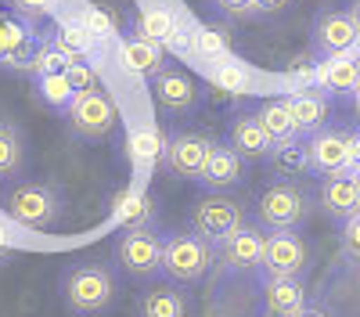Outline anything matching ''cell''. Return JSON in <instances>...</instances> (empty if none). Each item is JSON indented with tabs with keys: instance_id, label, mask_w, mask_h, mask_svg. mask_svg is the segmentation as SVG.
<instances>
[{
	"instance_id": "obj_1",
	"label": "cell",
	"mask_w": 360,
	"mask_h": 317,
	"mask_svg": "<svg viewBox=\"0 0 360 317\" xmlns=\"http://www.w3.org/2000/svg\"><path fill=\"white\" fill-rule=\"evenodd\" d=\"M58 292H62V303L76 317H98L112 310L119 296V278L105 259H79V264L65 267L62 281H58Z\"/></svg>"
},
{
	"instance_id": "obj_2",
	"label": "cell",
	"mask_w": 360,
	"mask_h": 317,
	"mask_svg": "<svg viewBox=\"0 0 360 317\" xmlns=\"http://www.w3.org/2000/svg\"><path fill=\"white\" fill-rule=\"evenodd\" d=\"M0 206L15 224L29 231H51L65 216V195L51 181H15L0 198Z\"/></svg>"
},
{
	"instance_id": "obj_3",
	"label": "cell",
	"mask_w": 360,
	"mask_h": 317,
	"mask_svg": "<svg viewBox=\"0 0 360 317\" xmlns=\"http://www.w3.org/2000/svg\"><path fill=\"white\" fill-rule=\"evenodd\" d=\"M47 33H40L37 15H29L15 4H0V69L4 72H29L33 54Z\"/></svg>"
},
{
	"instance_id": "obj_4",
	"label": "cell",
	"mask_w": 360,
	"mask_h": 317,
	"mask_svg": "<svg viewBox=\"0 0 360 317\" xmlns=\"http://www.w3.org/2000/svg\"><path fill=\"white\" fill-rule=\"evenodd\" d=\"M217 264V249L195 231H169L162 235V274L176 285H195Z\"/></svg>"
},
{
	"instance_id": "obj_5",
	"label": "cell",
	"mask_w": 360,
	"mask_h": 317,
	"mask_svg": "<svg viewBox=\"0 0 360 317\" xmlns=\"http://www.w3.org/2000/svg\"><path fill=\"white\" fill-rule=\"evenodd\" d=\"M310 216V195L295 181H274L256 202V224L263 231H299Z\"/></svg>"
},
{
	"instance_id": "obj_6",
	"label": "cell",
	"mask_w": 360,
	"mask_h": 317,
	"mask_svg": "<svg viewBox=\"0 0 360 317\" xmlns=\"http://www.w3.org/2000/svg\"><path fill=\"white\" fill-rule=\"evenodd\" d=\"M115 259L134 281H152L162 274V235L155 224L148 227H127L115 238Z\"/></svg>"
},
{
	"instance_id": "obj_7",
	"label": "cell",
	"mask_w": 360,
	"mask_h": 317,
	"mask_svg": "<svg viewBox=\"0 0 360 317\" xmlns=\"http://www.w3.org/2000/svg\"><path fill=\"white\" fill-rule=\"evenodd\" d=\"M65 123H69L72 137H79V141H105V137H112V130L119 123V108H115L112 94L94 86V91L76 94L72 108L65 112Z\"/></svg>"
},
{
	"instance_id": "obj_8",
	"label": "cell",
	"mask_w": 360,
	"mask_h": 317,
	"mask_svg": "<svg viewBox=\"0 0 360 317\" xmlns=\"http://www.w3.org/2000/svg\"><path fill=\"white\" fill-rule=\"evenodd\" d=\"M242 224H245L242 206H238L234 198L220 195V191L198 198V202H195V209H191V231H195L198 238H205L213 249H220V245H224Z\"/></svg>"
},
{
	"instance_id": "obj_9",
	"label": "cell",
	"mask_w": 360,
	"mask_h": 317,
	"mask_svg": "<svg viewBox=\"0 0 360 317\" xmlns=\"http://www.w3.org/2000/svg\"><path fill=\"white\" fill-rule=\"evenodd\" d=\"M303 271H307V242L295 231H266L256 274L263 281H278V278H303Z\"/></svg>"
},
{
	"instance_id": "obj_10",
	"label": "cell",
	"mask_w": 360,
	"mask_h": 317,
	"mask_svg": "<svg viewBox=\"0 0 360 317\" xmlns=\"http://www.w3.org/2000/svg\"><path fill=\"white\" fill-rule=\"evenodd\" d=\"M213 148H217V137H209V134H202V130H176V134L166 141L162 162H166V169L173 173V177L198 184L209 155H213Z\"/></svg>"
},
{
	"instance_id": "obj_11",
	"label": "cell",
	"mask_w": 360,
	"mask_h": 317,
	"mask_svg": "<svg viewBox=\"0 0 360 317\" xmlns=\"http://www.w3.org/2000/svg\"><path fill=\"white\" fill-rule=\"evenodd\" d=\"M303 144H307V155H310V173H317V177L346 173L349 162H353V134L349 130L324 127V130L310 134Z\"/></svg>"
},
{
	"instance_id": "obj_12",
	"label": "cell",
	"mask_w": 360,
	"mask_h": 317,
	"mask_svg": "<svg viewBox=\"0 0 360 317\" xmlns=\"http://www.w3.org/2000/svg\"><path fill=\"white\" fill-rule=\"evenodd\" d=\"M263 242H266V231H263L259 224H242V227H238L234 235L220 245V271L231 274V278L259 271Z\"/></svg>"
},
{
	"instance_id": "obj_13",
	"label": "cell",
	"mask_w": 360,
	"mask_h": 317,
	"mask_svg": "<svg viewBox=\"0 0 360 317\" xmlns=\"http://www.w3.org/2000/svg\"><path fill=\"white\" fill-rule=\"evenodd\" d=\"M360 37V11H324L317 15L314 22V51L321 58H335V54H346Z\"/></svg>"
},
{
	"instance_id": "obj_14",
	"label": "cell",
	"mask_w": 360,
	"mask_h": 317,
	"mask_svg": "<svg viewBox=\"0 0 360 317\" xmlns=\"http://www.w3.org/2000/svg\"><path fill=\"white\" fill-rule=\"evenodd\" d=\"M152 94H155V105H159L166 115H188V112H195L198 101H202L198 83H195L184 69H173V65H166V69L152 79Z\"/></svg>"
},
{
	"instance_id": "obj_15",
	"label": "cell",
	"mask_w": 360,
	"mask_h": 317,
	"mask_svg": "<svg viewBox=\"0 0 360 317\" xmlns=\"http://www.w3.org/2000/svg\"><path fill=\"white\" fill-rule=\"evenodd\" d=\"M321 209L346 224L353 216H360V177L353 173H335V177H321V191H317Z\"/></svg>"
},
{
	"instance_id": "obj_16",
	"label": "cell",
	"mask_w": 360,
	"mask_h": 317,
	"mask_svg": "<svg viewBox=\"0 0 360 317\" xmlns=\"http://www.w3.org/2000/svg\"><path fill=\"white\" fill-rule=\"evenodd\" d=\"M288 108H292V119H295L299 134L310 137V134L324 130L328 119H332V94H324L317 83L299 86L295 94H288Z\"/></svg>"
},
{
	"instance_id": "obj_17",
	"label": "cell",
	"mask_w": 360,
	"mask_h": 317,
	"mask_svg": "<svg viewBox=\"0 0 360 317\" xmlns=\"http://www.w3.org/2000/svg\"><path fill=\"white\" fill-rule=\"evenodd\" d=\"M314 83L332 98H353L360 91V58H353V54L324 58L314 69Z\"/></svg>"
},
{
	"instance_id": "obj_18",
	"label": "cell",
	"mask_w": 360,
	"mask_h": 317,
	"mask_svg": "<svg viewBox=\"0 0 360 317\" xmlns=\"http://www.w3.org/2000/svg\"><path fill=\"white\" fill-rule=\"evenodd\" d=\"M227 144L242 155L245 162H256V159H266L274 141L266 137L263 123L256 119V112H238L231 119V130H227Z\"/></svg>"
},
{
	"instance_id": "obj_19",
	"label": "cell",
	"mask_w": 360,
	"mask_h": 317,
	"mask_svg": "<svg viewBox=\"0 0 360 317\" xmlns=\"http://www.w3.org/2000/svg\"><path fill=\"white\" fill-rule=\"evenodd\" d=\"M188 313H191V299L176 281L148 285L137 296V317H188Z\"/></svg>"
},
{
	"instance_id": "obj_20",
	"label": "cell",
	"mask_w": 360,
	"mask_h": 317,
	"mask_svg": "<svg viewBox=\"0 0 360 317\" xmlns=\"http://www.w3.org/2000/svg\"><path fill=\"white\" fill-rule=\"evenodd\" d=\"M242 177H245V159L238 155L231 144H220V141H217V148H213V155H209L198 184H202L205 191H227V188L242 184Z\"/></svg>"
},
{
	"instance_id": "obj_21",
	"label": "cell",
	"mask_w": 360,
	"mask_h": 317,
	"mask_svg": "<svg viewBox=\"0 0 360 317\" xmlns=\"http://www.w3.org/2000/svg\"><path fill=\"white\" fill-rule=\"evenodd\" d=\"M119 62H123L127 72L134 76H144V79H155L162 69H166V51L152 40H141V37H130L119 44Z\"/></svg>"
},
{
	"instance_id": "obj_22",
	"label": "cell",
	"mask_w": 360,
	"mask_h": 317,
	"mask_svg": "<svg viewBox=\"0 0 360 317\" xmlns=\"http://www.w3.org/2000/svg\"><path fill=\"white\" fill-rule=\"evenodd\" d=\"M256 119L263 123L266 137L274 144H288V141H303V134H299L295 119H292V108H288V98H270L256 108Z\"/></svg>"
},
{
	"instance_id": "obj_23",
	"label": "cell",
	"mask_w": 360,
	"mask_h": 317,
	"mask_svg": "<svg viewBox=\"0 0 360 317\" xmlns=\"http://www.w3.org/2000/svg\"><path fill=\"white\" fill-rule=\"evenodd\" d=\"M25 159H29V148H25L22 127L11 123V119H0V181L22 177Z\"/></svg>"
},
{
	"instance_id": "obj_24",
	"label": "cell",
	"mask_w": 360,
	"mask_h": 317,
	"mask_svg": "<svg viewBox=\"0 0 360 317\" xmlns=\"http://www.w3.org/2000/svg\"><path fill=\"white\" fill-rule=\"evenodd\" d=\"M307 303V285L303 278H278V281H263V310L285 317Z\"/></svg>"
},
{
	"instance_id": "obj_25",
	"label": "cell",
	"mask_w": 360,
	"mask_h": 317,
	"mask_svg": "<svg viewBox=\"0 0 360 317\" xmlns=\"http://www.w3.org/2000/svg\"><path fill=\"white\" fill-rule=\"evenodd\" d=\"M134 37L152 40V44H159V47L180 44V22H176V15L166 11V8H144V11L137 15V22H134Z\"/></svg>"
},
{
	"instance_id": "obj_26",
	"label": "cell",
	"mask_w": 360,
	"mask_h": 317,
	"mask_svg": "<svg viewBox=\"0 0 360 317\" xmlns=\"http://www.w3.org/2000/svg\"><path fill=\"white\" fill-rule=\"evenodd\" d=\"M266 162H270V169H274L281 181H295V177H303V173H310V155H307L303 141L274 144L270 155H266Z\"/></svg>"
},
{
	"instance_id": "obj_27",
	"label": "cell",
	"mask_w": 360,
	"mask_h": 317,
	"mask_svg": "<svg viewBox=\"0 0 360 317\" xmlns=\"http://www.w3.org/2000/svg\"><path fill=\"white\" fill-rule=\"evenodd\" d=\"M51 40H54L58 47H62V51L72 58V62H76V58H90V54L98 51V44H101L94 33H90V29H83V25H79V18L62 22V25H58L54 33H51Z\"/></svg>"
},
{
	"instance_id": "obj_28",
	"label": "cell",
	"mask_w": 360,
	"mask_h": 317,
	"mask_svg": "<svg viewBox=\"0 0 360 317\" xmlns=\"http://www.w3.org/2000/svg\"><path fill=\"white\" fill-rule=\"evenodd\" d=\"M37 79V101L51 112H69L76 101V86L69 83L65 72H54V76H33Z\"/></svg>"
},
{
	"instance_id": "obj_29",
	"label": "cell",
	"mask_w": 360,
	"mask_h": 317,
	"mask_svg": "<svg viewBox=\"0 0 360 317\" xmlns=\"http://www.w3.org/2000/svg\"><path fill=\"white\" fill-rule=\"evenodd\" d=\"M191 51L198 58H205V62H224V58L231 54V37L217 25H202V29L191 33Z\"/></svg>"
},
{
	"instance_id": "obj_30",
	"label": "cell",
	"mask_w": 360,
	"mask_h": 317,
	"mask_svg": "<svg viewBox=\"0 0 360 317\" xmlns=\"http://www.w3.org/2000/svg\"><path fill=\"white\" fill-rule=\"evenodd\" d=\"M69 62H72V58L47 37V40L40 44V51L33 54V65H29V72H33V76H54V72H65Z\"/></svg>"
},
{
	"instance_id": "obj_31",
	"label": "cell",
	"mask_w": 360,
	"mask_h": 317,
	"mask_svg": "<svg viewBox=\"0 0 360 317\" xmlns=\"http://www.w3.org/2000/svg\"><path fill=\"white\" fill-rule=\"evenodd\" d=\"M209 79H213L220 91H227V94H245V91H249V83H252L249 69H245V65H238V62H220Z\"/></svg>"
},
{
	"instance_id": "obj_32",
	"label": "cell",
	"mask_w": 360,
	"mask_h": 317,
	"mask_svg": "<svg viewBox=\"0 0 360 317\" xmlns=\"http://www.w3.org/2000/svg\"><path fill=\"white\" fill-rule=\"evenodd\" d=\"M76 18H79V25L90 29V33H94L98 40L115 37V18H112V11H105V8H98V4H86Z\"/></svg>"
},
{
	"instance_id": "obj_33",
	"label": "cell",
	"mask_w": 360,
	"mask_h": 317,
	"mask_svg": "<svg viewBox=\"0 0 360 317\" xmlns=\"http://www.w3.org/2000/svg\"><path fill=\"white\" fill-rule=\"evenodd\" d=\"M65 76H69V83L76 86V94H83V91H94V86H98V72H94V65H90V62H83V58L69 62Z\"/></svg>"
},
{
	"instance_id": "obj_34",
	"label": "cell",
	"mask_w": 360,
	"mask_h": 317,
	"mask_svg": "<svg viewBox=\"0 0 360 317\" xmlns=\"http://www.w3.org/2000/svg\"><path fill=\"white\" fill-rule=\"evenodd\" d=\"M162 152H166V141H162L155 130L134 134V155H137V159H162Z\"/></svg>"
},
{
	"instance_id": "obj_35",
	"label": "cell",
	"mask_w": 360,
	"mask_h": 317,
	"mask_svg": "<svg viewBox=\"0 0 360 317\" xmlns=\"http://www.w3.org/2000/svg\"><path fill=\"white\" fill-rule=\"evenodd\" d=\"M339 245H342V256L349 259V264H360V216H353V220L342 224Z\"/></svg>"
},
{
	"instance_id": "obj_36",
	"label": "cell",
	"mask_w": 360,
	"mask_h": 317,
	"mask_svg": "<svg viewBox=\"0 0 360 317\" xmlns=\"http://www.w3.org/2000/svg\"><path fill=\"white\" fill-rule=\"evenodd\" d=\"M213 8L227 18H249L252 15V0H213Z\"/></svg>"
},
{
	"instance_id": "obj_37",
	"label": "cell",
	"mask_w": 360,
	"mask_h": 317,
	"mask_svg": "<svg viewBox=\"0 0 360 317\" xmlns=\"http://www.w3.org/2000/svg\"><path fill=\"white\" fill-rule=\"evenodd\" d=\"M292 4V0H252V15H278Z\"/></svg>"
},
{
	"instance_id": "obj_38",
	"label": "cell",
	"mask_w": 360,
	"mask_h": 317,
	"mask_svg": "<svg viewBox=\"0 0 360 317\" xmlns=\"http://www.w3.org/2000/svg\"><path fill=\"white\" fill-rule=\"evenodd\" d=\"M15 8H22V11H29V15H40V11L54 8V0H15Z\"/></svg>"
},
{
	"instance_id": "obj_39",
	"label": "cell",
	"mask_w": 360,
	"mask_h": 317,
	"mask_svg": "<svg viewBox=\"0 0 360 317\" xmlns=\"http://www.w3.org/2000/svg\"><path fill=\"white\" fill-rule=\"evenodd\" d=\"M285 317H332L324 306H317V303H303L299 310H292V313H285Z\"/></svg>"
},
{
	"instance_id": "obj_40",
	"label": "cell",
	"mask_w": 360,
	"mask_h": 317,
	"mask_svg": "<svg viewBox=\"0 0 360 317\" xmlns=\"http://www.w3.org/2000/svg\"><path fill=\"white\" fill-rule=\"evenodd\" d=\"M11 256H15V245H11V238H8V231L0 227V264H8Z\"/></svg>"
},
{
	"instance_id": "obj_41",
	"label": "cell",
	"mask_w": 360,
	"mask_h": 317,
	"mask_svg": "<svg viewBox=\"0 0 360 317\" xmlns=\"http://www.w3.org/2000/svg\"><path fill=\"white\" fill-rule=\"evenodd\" d=\"M353 108H356V119H360V91L353 94Z\"/></svg>"
}]
</instances>
